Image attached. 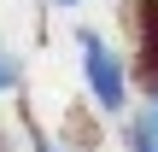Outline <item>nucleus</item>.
Here are the masks:
<instances>
[{"label":"nucleus","instance_id":"nucleus-1","mask_svg":"<svg viewBox=\"0 0 158 152\" xmlns=\"http://www.w3.org/2000/svg\"><path fill=\"white\" fill-rule=\"evenodd\" d=\"M76 59H82V88H88L94 111L100 117H129V88H135L129 53L111 47V35H100V29H76Z\"/></svg>","mask_w":158,"mask_h":152},{"label":"nucleus","instance_id":"nucleus-2","mask_svg":"<svg viewBox=\"0 0 158 152\" xmlns=\"http://www.w3.org/2000/svg\"><path fill=\"white\" fill-rule=\"evenodd\" d=\"M129 29H135V59L129 70L141 76V88H158V0H123Z\"/></svg>","mask_w":158,"mask_h":152},{"label":"nucleus","instance_id":"nucleus-3","mask_svg":"<svg viewBox=\"0 0 158 152\" xmlns=\"http://www.w3.org/2000/svg\"><path fill=\"white\" fill-rule=\"evenodd\" d=\"M123 141H129V152H158V129L141 117V111H135V117L123 123Z\"/></svg>","mask_w":158,"mask_h":152},{"label":"nucleus","instance_id":"nucleus-4","mask_svg":"<svg viewBox=\"0 0 158 152\" xmlns=\"http://www.w3.org/2000/svg\"><path fill=\"white\" fill-rule=\"evenodd\" d=\"M23 135H29V152H64L47 129H41V123H35V117H23Z\"/></svg>","mask_w":158,"mask_h":152},{"label":"nucleus","instance_id":"nucleus-5","mask_svg":"<svg viewBox=\"0 0 158 152\" xmlns=\"http://www.w3.org/2000/svg\"><path fill=\"white\" fill-rule=\"evenodd\" d=\"M18 76H23V70H18V59H12V53H0V100L18 88Z\"/></svg>","mask_w":158,"mask_h":152},{"label":"nucleus","instance_id":"nucleus-6","mask_svg":"<svg viewBox=\"0 0 158 152\" xmlns=\"http://www.w3.org/2000/svg\"><path fill=\"white\" fill-rule=\"evenodd\" d=\"M141 117H147V123L158 129V88H147V105H141Z\"/></svg>","mask_w":158,"mask_h":152},{"label":"nucleus","instance_id":"nucleus-7","mask_svg":"<svg viewBox=\"0 0 158 152\" xmlns=\"http://www.w3.org/2000/svg\"><path fill=\"white\" fill-rule=\"evenodd\" d=\"M53 6H82V0H53Z\"/></svg>","mask_w":158,"mask_h":152}]
</instances>
